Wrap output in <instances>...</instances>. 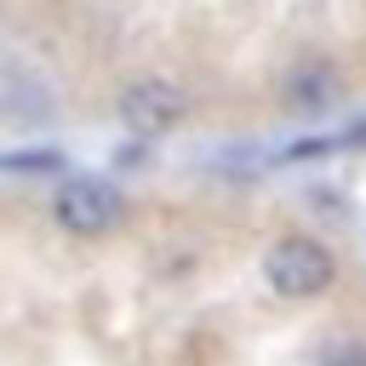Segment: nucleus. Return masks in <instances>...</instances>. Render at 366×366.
Here are the masks:
<instances>
[{"mask_svg": "<svg viewBox=\"0 0 366 366\" xmlns=\"http://www.w3.org/2000/svg\"><path fill=\"white\" fill-rule=\"evenodd\" d=\"M114 114H120V126H126L132 137H166L172 126H183L189 97H183L177 80H166V74H143V80H132V86L120 92Z\"/></svg>", "mask_w": 366, "mask_h": 366, "instance_id": "nucleus-3", "label": "nucleus"}, {"mask_svg": "<svg viewBox=\"0 0 366 366\" xmlns=\"http://www.w3.org/2000/svg\"><path fill=\"white\" fill-rule=\"evenodd\" d=\"M320 366H366V343H343V349H332Z\"/></svg>", "mask_w": 366, "mask_h": 366, "instance_id": "nucleus-6", "label": "nucleus"}, {"mask_svg": "<svg viewBox=\"0 0 366 366\" xmlns=\"http://www.w3.org/2000/svg\"><path fill=\"white\" fill-rule=\"evenodd\" d=\"M0 172H34V177H46V172H63V154H57V149H23V154H0Z\"/></svg>", "mask_w": 366, "mask_h": 366, "instance_id": "nucleus-5", "label": "nucleus"}, {"mask_svg": "<svg viewBox=\"0 0 366 366\" xmlns=\"http://www.w3.org/2000/svg\"><path fill=\"white\" fill-rule=\"evenodd\" d=\"M332 280H337V257L315 234H280L263 252V286L286 303H309V297L332 292Z\"/></svg>", "mask_w": 366, "mask_h": 366, "instance_id": "nucleus-1", "label": "nucleus"}, {"mask_svg": "<svg viewBox=\"0 0 366 366\" xmlns=\"http://www.w3.org/2000/svg\"><path fill=\"white\" fill-rule=\"evenodd\" d=\"M51 217L63 234H109L126 217V194L109 177H63L51 189Z\"/></svg>", "mask_w": 366, "mask_h": 366, "instance_id": "nucleus-2", "label": "nucleus"}, {"mask_svg": "<svg viewBox=\"0 0 366 366\" xmlns=\"http://www.w3.org/2000/svg\"><path fill=\"white\" fill-rule=\"evenodd\" d=\"M332 97H337V74L332 69H309V74L292 80V103H303V109H320Z\"/></svg>", "mask_w": 366, "mask_h": 366, "instance_id": "nucleus-4", "label": "nucleus"}]
</instances>
